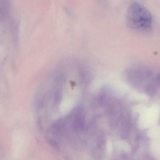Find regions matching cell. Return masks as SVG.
Here are the masks:
<instances>
[{
  "instance_id": "3",
  "label": "cell",
  "mask_w": 160,
  "mask_h": 160,
  "mask_svg": "<svg viewBox=\"0 0 160 160\" xmlns=\"http://www.w3.org/2000/svg\"><path fill=\"white\" fill-rule=\"evenodd\" d=\"M155 81H156L157 85H160V73H159V74L157 75Z\"/></svg>"
},
{
  "instance_id": "1",
  "label": "cell",
  "mask_w": 160,
  "mask_h": 160,
  "mask_svg": "<svg viewBox=\"0 0 160 160\" xmlns=\"http://www.w3.org/2000/svg\"><path fill=\"white\" fill-rule=\"evenodd\" d=\"M126 23L127 25L134 31L148 32L152 28V15L142 5L134 2L128 8Z\"/></svg>"
},
{
  "instance_id": "2",
  "label": "cell",
  "mask_w": 160,
  "mask_h": 160,
  "mask_svg": "<svg viewBox=\"0 0 160 160\" xmlns=\"http://www.w3.org/2000/svg\"><path fill=\"white\" fill-rule=\"evenodd\" d=\"M146 91L150 95H153L156 93V89L153 85H149L146 88Z\"/></svg>"
}]
</instances>
